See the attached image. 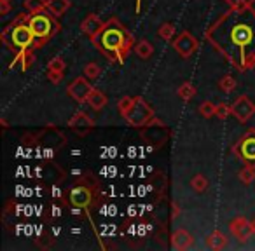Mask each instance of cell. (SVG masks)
Here are the masks:
<instances>
[{
    "label": "cell",
    "instance_id": "13",
    "mask_svg": "<svg viewBox=\"0 0 255 251\" xmlns=\"http://www.w3.org/2000/svg\"><path fill=\"white\" fill-rule=\"evenodd\" d=\"M70 202L74 206H79V208H88L89 202H91V192H89V188L84 187V185H79V187L72 188Z\"/></svg>",
    "mask_w": 255,
    "mask_h": 251
},
{
    "label": "cell",
    "instance_id": "11",
    "mask_svg": "<svg viewBox=\"0 0 255 251\" xmlns=\"http://www.w3.org/2000/svg\"><path fill=\"white\" fill-rule=\"evenodd\" d=\"M238 150H240L241 157L247 161L255 163V133H248L247 136L241 138V142L238 143Z\"/></svg>",
    "mask_w": 255,
    "mask_h": 251
},
{
    "label": "cell",
    "instance_id": "7",
    "mask_svg": "<svg viewBox=\"0 0 255 251\" xmlns=\"http://www.w3.org/2000/svg\"><path fill=\"white\" fill-rule=\"evenodd\" d=\"M231 113H233L240 122H247V120L255 113V105L252 103L250 98L240 96V98L231 105Z\"/></svg>",
    "mask_w": 255,
    "mask_h": 251
},
{
    "label": "cell",
    "instance_id": "5",
    "mask_svg": "<svg viewBox=\"0 0 255 251\" xmlns=\"http://www.w3.org/2000/svg\"><path fill=\"white\" fill-rule=\"evenodd\" d=\"M11 44H12V47L21 49V51H26L32 44H35V35H33L28 23H26V25H18L12 28Z\"/></svg>",
    "mask_w": 255,
    "mask_h": 251
},
{
    "label": "cell",
    "instance_id": "8",
    "mask_svg": "<svg viewBox=\"0 0 255 251\" xmlns=\"http://www.w3.org/2000/svg\"><path fill=\"white\" fill-rule=\"evenodd\" d=\"M229 229H231V234H233L240 243H247L252 237V234H254V225H252L245 216L234 218L233 222L229 223Z\"/></svg>",
    "mask_w": 255,
    "mask_h": 251
},
{
    "label": "cell",
    "instance_id": "14",
    "mask_svg": "<svg viewBox=\"0 0 255 251\" xmlns=\"http://www.w3.org/2000/svg\"><path fill=\"white\" fill-rule=\"evenodd\" d=\"M171 243H173L175 250H189L192 246V236L184 229H178L171 236Z\"/></svg>",
    "mask_w": 255,
    "mask_h": 251
},
{
    "label": "cell",
    "instance_id": "28",
    "mask_svg": "<svg viewBox=\"0 0 255 251\" xmlns=\"http://www.w3.org/2000/svg\"><path fill=\"white\" fill-rule=\"evenodd\" d=\"M47 70H54V72H63L65 70V61L63 58H53V60L47 63Z\"/></svg>",
    "mask_w": 255,
    "mask_h": 251
},
{
    "label": "cell",
    "instance_id": "9",
    "mask_svg": "<svg viewBox=\"0 0 255 251\" xmlns=\"http://www.w3.org/2000/svg\"><path fill=\"white\" fill-rule=\"evenodd\" d=\"M173 47L182 58H189L196 49H198V40L191 35L189 32H182L180 35L175 39Z\"/></svg>",
    "mask_w": 255,
    "mask_h": 251
},
{
    "label": "cell",
    "instance_id": "15",
    "mask_svg": "<svg viewBox=\"0 0 255 251\" xmlns=\"http://www.w3.org/2000/svg\"><path fill=\"white\" fill-rule=\"evenodd\" d=\"M206 246H208L210 250H224V248L227 246V237L224 236L222 232H219V230H213V232L206 237Z\"/></svg>",
    "mask_w": 255,
    "mask_h": 251
},
{
    "label": "cell",
    "instance_id": "20",
    "mask_svg": "<svg viewBox=\"0 0 255 251\" xmlns=\"http://www.w3.org/2000/svg\"><path fill=\"white\" fill-rule=\"evenodd\" d=\"M177 94H178V98H180V99L189 101V99H192L196 96V87L191 84V82H185V84H182L180 87H178Z\"/></svg>",
    "mask_w": 255,
    "mask_h": 251
},
{
    "label": "cell",
    "instance_id": "12",
    "mask_svg": "<svg viewBox=\"0 0 255 251\" xmlns=\"http://www.w3.org/2000/svg\"><path fill=\"white\" fill-rule=\"evenodd\" d=\"M103 26H105V21H102L96 14H89L88 18L82 21L81 30H82V33H86V35L93 39V37H96L102 32Z\"/></svg>",
    "mask_w": 255,
    "mask_h": 251
},
{
    "label": "cell",
    "instance_id": "26",
    "mask_svg": "<svg viewBox=\"0 0 255 251\" xmlns=\"http://www.w3.org/2000/svg\"><path fill=\"white\" fill-rule=\"evenodd\" d=\"M173 35H175V26L171 25V23H164V25L159 28V37H161V39L170 40Z\"/></svg>",
    "mask_w": 255,
    "mask_h": 251
},
{
    "label": "cell",
    "instance_id": "24",
    "mask_svg": "<svg viewBox=\"0 0 255 251\" xmlns=\"http://www.w3.org/2000/svg\"><path fill=\"white\" fill-rule=\"evenodd\" d=\"M100 72H102V68H100L96 63H88L84 67V75L88 79H98L100 77Z\"/></svg>",
    "mask_w": 255,
    "mask_h": 251
},
{
    "label": "cell",
    "instance_id": "30",
    "mask_svg": "<svg viewBox=\"0 0 255 251\" xmlns=\"http://www.w3.org/2000/svg\"><path fill=\"white\" fill-rule=\"evenodd\" d=\"M47 77L53 84H60L61 79H63V72H54V70H47Z\"/></svg>",
    "mask_w": 255,
    "mask_h": 251
},
{
    "label": "cell",
    "instance_id": "29",
    "mask_svg": "<svg viewBox=\"0 0 255 251\" xmlns=\"http://www.w3.org/2000/svg\"><path fill=\"white\" fill-rule=\"evenodd\" d=\"M231 113V106L229 105H226V103H220V105H217V117L219 119H226L227 115Z\"/></svg>",
    "mask_w": 255,
    "mask_h": 251
},
{
    "label": "cell",
    "instance_id": "2",
    "mask_svg": "<svg viewBox=\"0 0 255 251\" xmlns=\"http://www.w3.org/2000/svg\"><path fill=\"white\" fill-rule=\"evenodd\" d=\"M91 40L109 60L119 61V63L124 61V58L128 56V53H129L131 44H133L131 33H128L126 30L119 25L117 19H109V21H105L103 30L96 37H93Z\"/></svg>",
    "mask_w": 255,
    "mask_h": 251
},
{
    "label": "cell",
    "instance_id": "25",
    "mask_svg": "<svg viewBox=\"0 0 255 251\" xmlns=\"http://www.w3.org/2000/svg\"><path fill=\"white\" fill-rule=\"evenodd\" d=\"M234 87H236V81H234L231 75H226V77L220 81V89H222L224 92H233Z\"/></svg>",
    "mask_w": 255,
    "mask_h": 251
},
{
    "label": "cell",
    "instance_id": "16",
    "mask_svg": "<svg viewBox=\"0 0 255 251\" xmlns=\"http://www.w3.org/2000/svg\"><path fill=\"white\" fill-rule=\"evenodd\" d=\"M70 7V0H47V11L53 16H61Z\"/></svg>",
    "mask_w": 255,
    "mask_h": 251
},
{
    "label": "cell",
    "instance_id": "3",
    "mask_svg": "<svg viewBox=\"0 0 255 251\" xmlns=\"http://www.w3.org/2000/svg\"><path fill=\"white\" fill-rule=\"evenodd\" d=\"M119 112L133 128H145L154 120V110L143 98H123L119 101Z\"/></svg>",
    "mask_w": 255,
    "mask_h": 251
},
{
    "label": "cell",
    "instance_id": "27",
    "mask_svg": "<svg viewBox=\"0 0 255 251\" xmlns=\"http://www.w3.org/2000/svg\"><path fill=\"white\" fill-rule=\"evenodd\" d=\"M226 2L233 9H247V7H252V4H254L255 0H226Z\"/></svg>",
    "mask_w": 255,
    "mask_h": 251
},
{
    "label": "cell",
    "instance_id": "4",
    "mask_svg": "<svg viewBox=\"0 0 255 251\" xmlns=\"http://www.w3.org/2000/svg\"><path fill=\"white\" fill-rule=\"evenodd\" d=\"M28 25L32 28L33 35H35V47L44 46L46 40H49L54 33L60 32V23L53 18V16L46 14V12H37L28 19Z\"/></svg>",
    "mask_w": 255,
    "mask_h": 251
},
{
    "label": "cell",
    "instance_id": "22",
    "mask_svg": "<svg viewBox=\"0 0 255 251\" xmlns=\"http://www.w3.org/2000/svg\"><path fill=\"white\" fill-rule=\"evenodd\" d=\"M240 180H241V183H245V185H250L252 181L255 180V169L252 166H245L243 169L240 171Z\"/></svg>",
    "mask_w": 255,
    "mask_h": 251
},
{
    "label": "cell",
    "instance_id": "17",
    "mask_svg": "<svg viewBox=\"0 0 255 251\" xmlns=\"http://www.w3.org/2000/svg\"><path fill=\"white\" fill-rule=\"evenodd\" d=\"M88 103H89V106H91V108L102 110L103 106L107 105V96L103 94L102 91H98V89H93V92L89 94V98H88Z\"/></svg>",
    "mask_w": 255,
    "mask_h": 251
},
{
    "label": "cell",
    "instance_id": "1",
    "mask_svg": "<svg viewBox=\"0 0 255 251\" xmlns=\"http://www.w3.org/2000/svg\"><path fill=\"white\" fill-rule=\"evenodd\" d=\"M213 46L240 68H247V49L255 46V12L250 7L233 9L206 33Z\"/></svg>",
    "mask_w": 255,
    "mask_h": 251
},
{
    "label": "cell",
    "instance_id": "31",
    "mask_svg": "<svg viewBox=\"0 0 255 251\" xmlns=\"http://www.w3.org/2000/svg\"><path fill=\"white\" fill-rule=\"evenodd\" d=\"M11 0H0V14L5 16L9 11H11V4H9Z\"/></svg>",
    "mask_w": 255,
    "mask_h": 251
},
{
    "label": "cell",
    "instance_id": "23",
    "mask_svg": "<svg viewBox=\"0 0 255 251\" xmlns=\"http://www.w3.org/2000/svg\"><path fill=\"white\" fill-rule=\"evenodd\" d=\"M191 187L194 188L196 192H205L208 188V180H206L203 174H196L191 180Z\"/></svg>",
    "mask_w": 255,
    "mask_h": 251
},
{
    "label": "cell",
    "instance_id": "19",
    "mask_svg": "<svg viewBox=\"0 0 255 251\" xmlns=\"http://www.w3.org/2000/svg\"><path fill=\"white\" fill-rule=\"evenodd\" d=\"M23 7L32 14H37V12H42L44 9H47V0H25Z\"/></svg>",
    "mask_w": 255,
    "mask_h": 251
},
{
    "label": "cell",
    "instance_id": "21",
    "mask_svg": "<svg viewBox=\"0 0 255 251\" xmlns=\"http://www.w3.org/2000/svg\"><path fill=\"white\" fill-rule=\"evenodd\" d=\"M199 113H201L205 119H210V117L217 115V105L212 101H203L199 105Z\"/></svg>",
    "mask_w": 255,
    "mask_h": 251
},
{
    "label": "cell",
    "instance_id": "33",
    "mask_svg": "<svg viewBox=\"0 0 255 251\" xmlns=\"http://www.w3.org/2000/svg\"><path fill=\"white\" fill-rule=\"evenodd\" d=\"M138 9H140V0H138Z\"/></svg>",
    "mask_w": 255,
    "mask_h": 251
},
{
    "label": "cell",
    "instance_id": "32",
    "mask_svg": "<svg viewBox=\"0 0 255 251\" xmlns=\"http://www.w3.org/2000/svg\"><path fill=\"white\" fill-rule=\"evenodd\" d=\"M252 225H254V234H255V220H254V223H252Z\"/></svg>",
    "mask_w": 255,
    "mask_h": 251
},
{
    "label": "cell",
    "instance_id": "6",
    "mask_svg": "<svg viewBox=\"0 0 255 251\" xmlns=\"http://www.w3.org/2000/svg\"><path fill=\"white\" fill-rule=\"evenodd\" d=\"M93 89L95 87H93L88 81H84V77H77L70 85H68L67 92H68V96H70L72 99H75L77 103H84V101H88Z\"/></svg>",
    "mask_w": 255,
    "mask_h": 251
},
{
    "label": "cell",
    "instance_id": "10",
    "mask_svg": "<svg viewBox=\"0 0 255 251\" xmlns=\"http://www.w3.org/2000/svg\"><path fill=\"white\" fill-rule=\"evenodd\" d=\"M68 126H70L74 131H77L79 135H86V133L95 128V122H93L84 112H75L74 117L68 120Z\"/></svg>",
    "mask_w": 255,
    "mask_h": 251
},
{
    "label": "cell",
    "instance_id": "18",
    "mask_svg": "<svg viewBox=\"0 0 255 251\" xmlns=\"http://www.w3.org/2000/svg\"><path fill=\"white\" fill-rule=\"evenodd\" d=\"M135 53L138 54V58H142V60H149L154 54V46L149 40H140L138 44H135Z\"/></svg>",
    "mask_w": 255,
    "mask_h": 251
}]
</instances>
